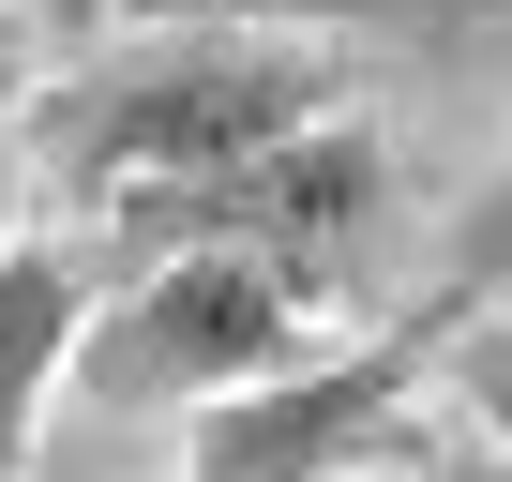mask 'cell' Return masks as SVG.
I'll use <instances>...</instances> for the list:
<instances>
[{
	"instance_id": "obj_6",
	"label": "cell",
	"mask_w": 512,
	"mask_h": 482,
	"mask_svg": "<svg viewBox=\"0 0 512 482\" xmlns=\"http://www.w3.org/2000/svg\"><path fill=\"white\" fill-rule=\"evenodd\" d=\"M482 317H512V166H497V181H467V211L437 226V287H422V317H407V332L437 347V332H482Z\"/></svg>"
},
{
	"instance_id": "obj_3",
	"label": "cell",
	"mask_w": 512,
	"mask_h": 482,
	"mask_svg": "<svg viewBox=\"0 0 512 482\" xmlns=\"http://www.w3.org/2000/svg\"><path fill=\"white\" fill-rule=\"evenodd\" d=\"M377 211H392V136L332 106V121H302L287 151H256V166H226V181H181V196H136V211H106V226H121L136 272H151V257H256V272H287L302 302H332V287L362 272Z\"/></svg>"
},
{
	"instance_id": "obj_4",
	"label": "cell",
	"mask_w": 512,
	"mask_h": 482,
	"mask_svg": "<svg viewBox=\"0 0 512 482\" xmlns=\"http://www.w3.org/2000/svg\"><path fill=\"white\" fill-rule=\"evenodd\" d=\"M422 377L437 347L422 332H377V347H332L272 392H226L181 422V482H377V467H422Z\"/></svg>"
},
{
	"instance_id": "obj_8",
	"label": "cell",
	"mask_w": 512,
	"mask_h": 482,
	"mask_svg": "<svg viewBox=\"0 0 512 482\" xmlns=\"http://www.w3.org/2000/svg\"><path fill=\"white\" fill-rule=\"evenodd\" d=\"M437 392L512 452V317H482V332H437Z\"/></svg>"
},
{
	"instance_id": "obj_7",
	"label": "cell",
	"mask_w": 512,
	"mask_h": 482,
	"mask_svg": "<svg viewBox=\"0 0 512 482\" xmlns=\"http://www.w3.org/2000/svg\"><path fill=\"white\" fill-rule=\"evenodd\" d=\"M256 31H512V0H211Z\"/></svg>"
},
{
	"instance_id": "obj_1",
	"label": "cell",
	"mask_w": 512,
	"mask_h": 482,
	"mask_svg": "<svg viewBox=\"0 0 512 482\" xmlns=\"http://www.w3.org/2000/svg\"><path fill=\"white\" fill-rule=\"evenodd\" d=\"M332 61L302 31H256V16H181V31H136L106 61H76L46 106H31V151L76 211H136V196H181V181H226L256 151H287L302 121H332Z\"/></svg>"
},
{
	"instance_id": "obj_10",
	"label": "cell",
	"mask_w": 512,
	"mask_h": 482,
	"mask_svg": "<svg viewBox=\"0 0 512 482\" xmlns=\"http://www.w3.org/2000/svg\"><path fill=\"white\" fill-rule=\"evenodd\" d=\"M392 482H512V452H497V437H467V452H422V467H392Z\"/></svg>"
},
{
	"instance_id": "obj_9",
	"label": "cell",
	"mask_w": 512,
	"mask_h": 482,
	"mask_svg": "<svg viewBox=\"0 0 512 482\" xmlns=\"http://www.w3.org/2000/svg\"><path fill=\"white\" fill-rule=\"evenodd\" d=\"M16 151H31V61H16V16H0V241H16Z\"/></svg>"
},
{
	"instance_id": "obj_5",
	"label": "cell",
	"mask_w": 512,
	"mask_h": 482,
	"mask_svg": "<svg viewBox=\"0 0 512 482\" xmlns=\"http://www.w3.org/2000/svg\"><path fill=\"white\" fill-rule=\"evenodd\" d=\"M91 317H106L91 241H0V482L46 467V407L76 392Z\"/></svg>"
},
{
	"instance_id": "obj_11",
	"label": "cell",
	"mask_w": 512,
	"mask_h": 482,
	"mask_svg": "<svg viewBox=\"0 0 512 482\" xmlns=\"http://www.w3.org/2000/svg\"><path fill=\"white\" fill-rule=\"evenodd\" d=\"M0 16H31V31H91V16H121V0H0Z\"/></svg>"
},
{
	"instance_id": "obj_2",
	"label": "cell",
	"mask_w": 512,
	"mask_h": 482,
	"mask_svg": "<svg viewBox=\"0 0 512 482\" xmlns=\"http://www.w3.org/2000/svg\"><path fill=\"white\" fill-rule=\"evenodd\" d=\"M302 362H332L317 347V302L287 287V272H256V257H151L106 317H91V347H76V407H106V422H136V407H226V392H272V377H302Z\"/></svg>"
}]
</instances>
